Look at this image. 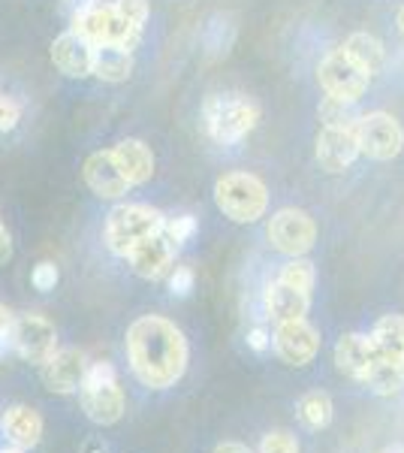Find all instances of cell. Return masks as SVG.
Listing matches in <instances>:
<instances>
[{
    "label": "cell",
    "mask_w": 404,
    "mask_h": 453,
    "mask_svg": "<svg viewBox=\"0 0 404 453\" xmlns=\"http://www.w3.org/2000/svg\"><path fill=\"white\" fill-rule=\"evenodd\" d=\"M115 10L118 16L127 21L130 27H139L145 31V21H149V0H115Z\"/></svg>",
    "instance_id": "27"
},
{
    "label": "cell",
    "mask_w": 404,
    "mask_h": 453,
    "mask_svg": "<svg viewBox=\"0 0 404 453\" xmlns=\"http://www.w3.org/2000/svg\"><path fill=\"white\" fill-rule=\"evenodd\" d=\"M317 79H320L323 91H326V97L344 100V104H356V100L369 91L371 76L362 67H356V64L344 55V49H335V52H329L320 61Z\"/></svg>",
    "instance_id": "6"
},
{
    "label": "cell",
    "mask_w": 404,
    "mask_h": 453,
    "mask_svg": "<svg viewBox=\"0 0 404 453\" xmlns=\"http://www.w3.org/2000/svg\"><path fill=\"white\" fill-rule=\"evenodd\" d=\"M384 453H404V444H393V448H386Z\"/></svg>",
    "instance_id": "39"
},
{
    "label": "cell",
    "mask_w": 404,
    "mask_h": 453,
    "mask_svg": "<svg viewBox=\"0 0 404 453\" xmlns=\"http://www.w3.org/2000/svg\"><path fill=\"white\" fill-rule=\"evenodd\" d=\"M371 345L377 360L404 363V318L401 314H386L374 324Z\"/></svg>",
    "instance_id": "20"
},
{
    "label": "cell",
    "mask_w": 404,
    "mask_h": 453,
    "mask_svg": "<svg viewBox=\"0 0 404 453\" xmlns=\"http://www.w3.org/2000/svg\"><path fill=\"white\" fill-rule=\"evenodd\" d=\"M12 311L0 303V357H6L12 350Z\"/></svg>",
    "instance_id": "33"
},
{
    "label": "cell",
    "mask_w": 404,
    "mask_h": 453,
    "mask_svg": "<svg viewBox=\"0 0 404 453\" xmlns=\"http://www.w3.org/2000/svg\"><path fill=\"white\" fill-rule=\"evenodd\" d=\"M260 453H299V441L290 433H284V429H275V433L263 438Z\"/></svg>",
    "instance_id": "29"
},
{
    "label": "cell",
    "mask_w": 404,
    "mask_h": 453,
    "mask_svg": "<svg viewBox=\"0 0 404 453\" xmlns=\"http://www.w3.org/2000/svg\"><path fill=\"white\" fill-rule=\"evenodd\" d=\"M320 121H323V127H344V124H356L359 115L354 112V104L326 97L320 106Z\"/></svg>",
    "instance_id": "26"
},
{
    "label": "cell",
    "mask_w": 404,
    "mask_h": 453,
    "mask_svg": "<svg viewBox=\"0 0 404 453\" xmlns=\"http://www.w3.org/2000/svg\"><path fill=\"white\" fill-rule=\"evenodd\" d=\"M269 242L286 257H305L317 242V224L302 209H281L269 221Z\"/></svg>",
    "instance_id": "7"
},
{
    "label": "cell",
    "mask_w": 404,
    "mask_h": 453,
    "mask_svg": "<svg viewBox=\"0 0 404 453\" xmlns=\"http://www.w3.org/2000/svg\"><path fill=\"white\" fill-rule=\"evenodd\" d=\"M215 453H251V448H245V444H239V441H224V444H217Z\"/></svg>",
    "instance_id": "37"
},
{
    "label": "cell",
    "mask_w": 404,
    "mask_h": 453,
    "mask_svg": "<svg viewBox=\"0 0 404 453\" xmlns=\"http://www.w3.org/2000/svg\"><path fill=\"white\" fill-rule=\"evenodd\" d=\"M12 350L27 363H42L57 350V333L55 324L42 314H21L12 320Z\"/></svg>",
    "instance_id": "9"
},
{
    "label": "cell",
    "mask_w": 404,
    "mask_h": 453,
    "mask_svg": "<svg viewBox=\"0 0 404 453\" xmlns=\"http://www.w3.org/2000/svg\"><path fill=\"white\" fill-rule=\"evenodd\" d=\"M164 233H166L169 239H172L175 245L187 242V239L196 233V218H194V215H179V218H169V221L164 224Z\"/></svg>",
    "instance_id": "28"
},
{
    "label": "cell",
    "mask_w": 404,
    "mask_h": 453,
    "mask_svg": "<svg viewBox=\"0 0 404 453\" xmlns=\"http://www.w3.org/2000/svg\"><path fill=\"white\" fill-rule=\"evenodd\" d=\"M10 257H12V239H10V230L4 226V221H0V266H4Z\"/></svg>",
    "instance_id": "35"
},
{
    "label": "cell",
    "mask_w": 404,
    "mask_h": 453,
    "mask_svg": "<svg viewBox=\"0 0 404 453\" xmlns=\"http://www.w3.org/2000/svg\"><path fill=\"white\" fill-rule=\"evenodd\" d=\"M112 160L127 179V185H145L154 175V155L142 140H121L112 149Z\"/></svg>",
    "instance_id": "17"
},
{
    "label": "cell",
    "mask_w": 404,
    "mask_h": 453,
    "mask_svg": "<svg viewBox=\"0 0 404 453\" xmlns=\"http://www.w3.org/2000/svg\"><path fill=\"white\" fill-rule=\"evenodd\" d=\"M0 426H4L6 438H10L12 444H19V448H34V444H40L42 438V418L40 411L31 405H12L4 411V420H0Z\"/></svg>",
    "instance_id": "18"
},
{
    "label": "cell",
    "mask_w": 404,
    "mask_h": 453,
    "mask_svg": "<svg viewBox=\"0 0 404 453\" xmlns=\"http://www.w3.org/2000/svg\"><path fill=\"white\" fill-rule=\"evenodd\" d=\"M344 55L350 58V61L356 64V67H362L369 76L374 73L384 70L386 64V52H384V42L377 40L374 34L369 31H356L347 36V42H344Z\"/></svg>",
    "instance_id": "21"
},
{
    "label": "cell",
    "mask_w": 404,
    "mask_h": 453,
    "mask_svg": "<svg viewBox=\"0 0 404 453\" xmlns=\"http://www.w3.org/2000/svg\"><path fill=\"white\" fill-rule=\"evenodd\" d=\"M359 157L356 124L344 127H323L317 136V160L326 173H344Z\"/></svg>",
    "instance_id": "13"
},
{
    "label": "cell",
    "mask_w": 404,
    "mask_h": 453,
    "mask_svg": "<svg viewBox=\"0 0 404 453\" xmlns=\"http://www.w3.org/2000/svg\"><path fill=\"white\" fill-rule=\"evenodd\" d=\"M215 203L230 221L254 224L266 215L269 191L254 173H226L215 181Z\"/></svg>",
    "instance_id": "4"
},
{
    "label": "cell",
    "mask_w": 404,
    "mask_h": 453,
    "mask_svg": "<svg viewBox=\"0 0 404 453\" xmlns=\"http://www.w3.org/2000/svg\"><path fill=\"white\" fill-rule=\"evenodd\" d=\"M275 350L286 366H308L320 350V333L302 320H284L275 324Z\"/></svg>",
    "instance_id": "10"
},
{
    "label": "cell",
    "mask_w": 404,
    "mask_h": 453,
    "mask_svg": "<svg viewBox=\"0 0 404 453\" xmlns=\"http://www.w3.org/2000/svg\"><path fill=\"white\" fill-rule=\"evenodd\" d=\"M85 357L79 348H57L55 354L42 363V384L49 387L51 393H61V396H70V393H79V387L85 381Z\"/></svg>",
    "instance_id": "12"
},
{
    "label": "cell",
    "mask_w": 404,
    "mask_h": 453,
    "mask_svg": "<svg viewBox=\"0 0 404 453\" xmlns=\"http://www.w3.org/2000/svg\"><path fill=\"white\" fill-rule=\"evenodd\" d=\"M248 345H251L256 354H263V350L271 345V335L263 330V326H254V330L248 333Z\"/></svg>",
    "instance_id": "34"
},
{
    "label": "cell",
    "mask_w": 404,
    "mask_h": 453,
    "mask_svg": "<svg viewBox=\"0 0 404 453\" xmlns=\"http://www.w3.org/2000/svg\"><path fill=\"white\" fill-rule=\"evenodd\" d=\"M57 279H61V273H57V266H55V263H49V260L36 263L34 273H31V284H34L36 290H40V294H49V290H55Z\"/></svg>",
    "instance_id": "30"
},
{
    "label": "cell",
    "mask_w": 404,
    "mask_h": 453,
    "mask_svg": "<svg viewBox=\"0 0 404 453\" xmlns=\"http://www.w3.org/2000/svg\"><path fill=\"white\" fill-rule=\"evenodd\" d=\"M64 6H67L72 16H79V12L91 10V6H97V0H64Z\"/></svg>",
    "instance_id": "36"
},
{
    "label": "cell",
    "mask_w": 404,
    "mask_h": 453,
    "mask_svg": "<svg viewBox=\"0 0 404 453\" xmlns=\"http://www.w3.org/2000/svg\"><path fill=\"white\" fill-rule=\"evenodd\" d=\"M175 251H179V245H175L172 239L160 230V233H154V236L142 239V242L127 254V260H130V269H133L139 279L157 281V279H164L169 269H172Z\"/></svg>",
    "instance_id": "11"
},
{
    "label": "cell",
    "mask_w": 404,
    "mask_h": 453,
    "mask_svg": "<svg viewBox=\"0 0 404 453\" xmlns=\"http://www.w3.org/2000/svg\"><path fill=\"white\" fill-rule=\"evenodd\" d=\"M377 354H374V345H371V335H362V333H347L338 339L335 345V363L344 375H350L354 381H365L369 369L374 366Z\"/></svg>",
    "instance_id": "16"
},
{
    "label": "cell",
    "mask_w": 404,
    "mask_h": 453,
    "mask_svg": "<svg viewBox=\"0 0 404 453\" xmlns=\"http://www.w3.org/2000/svg\"><path fill=\"white\" fill-rule=\"evenodd\" d=\"M332 399L326 396V393L314 390L308 393V396H302V402H299V418H302V423L308 429H323L332 423Z\"/></svg>",
    "instance_id": "24"
},
{
    "label": "cell",
    "mask_w": 404,
    "mask_h": 453,
    "mask_svg": "<svg viewBox=\"0 0 404 453\" xmlns=\"http://www.w3.org/2000/svg\"><path fill=\"white\" fill-rule=\"evenodd\" d=\"M51 61L70 79H88L94 70V46L79 34H61L51 42Z\"/></svg>",
    "instance_id": "15"
},
{
    "label": "cell",
    "mask_w": 404,
    "mask_h": 453,
    "mask_svg": "<svg viewBox=\"0 0 404 453\" xmlns=\"http://www.w3.org/2000/svg\"><path fill=\"white\" fill-rule=\"evenodd\" d=\"M166 224V218L157 209L145 206V203H121L109 211L106 226H103V242L112 254L127 257L142 239L160 233Z\"/></svg>",
    "instance_id": "3"
},
{
    "label": "cell",
    "mask_w": 404,
    "mask_h": 453,
    "mask_svg": "<svg viewBox=\"0 0 404 453\" xmlns=\"http://www.w3.org/2000/svg\"><path fill=\"white\" fill-rule=\"evenodd\" d=\"M399 31L404 34V6H401V10H399Z\"/></svg>",
    "instance_id": "40"
},
{
    "label": "cell",
    "mask_w": 404,
    "mask_h": 453,
    "mask_svg": "<svg viewBox=\"0 0 404 453\" xmlns=\"http://www.w3.org/2000/svg\"><path fill=\"white\" fill-rule=\"evenodd\" d=\"M356 142H359V155H369L374 160H393L404 149V130L393 115L369 112V115H359L356 121Z\"/></svg>",
    "instance_id": "8"
},
{
    "label": "cell",
    "mask_w": 404,
    "mask_h": 453,
    "mask_svg": "<svg viewBox=\"0 0 404 453\" xmlns=\"http://www.w3.org/2000/svg\"><path fill=\"white\" fill-rule=\"evenodd\" d=\"M82 175H85V185L97 196H103V200H118V196L130 191L127 179H124L121 170L115 166L112 151H94V155L85 160Z\"/></svg>",
    "instance_id": "14"
},
{
    "label": "cell",
    "mask_w": 404,
    "mask_h": 453,
    "mask_svg": "<svg viewBox=\"0 0 404 453\" xmlns=\"http://www.w3.org/2000/svg\"><path fill=\"white\" fill-rule=\"evenodd\" d=\"M127 360L133 375L151 390H166L187 369V339L160 314L136 318L127 330Z\"/></svg>",
    "instance_id": "1"
},
{
    "label": "cell",
    "mask_w": 404,
    "mask_h": 453,
    "mask_svg": "<svg viewBox=\"0 0 404 453\" xmlns=\"http://www.w3.org/2000/svg\"><path fill=\"white\" fill-rule=\"evenodd\" d=\"M21 121V104L10 94H0V134L16 130Z\"/></svg>",
    "instance_id": "31"
},
{
    "label": "cell",
    "mask_w": 404,
    "mask_h": 453,
    "mask_svg": "<svg viewBox=\"0 0 404 453\" xmlns=\"http://www.w3.org/2000/svg\"><path fill=\"white\" fill-rule=\"evenodd\" d=\"M0 453H25V448H19V444H12V448H4Z\"/></svg>",
    "instance_id": "38"
},
{
    "label": "cell",
    "mask_w": 404,
    "mask_h": 453,
    "mask_svg": "<svg viewBox=\"0 0 404 453\" xmlns=\"http://www.w3.org/2000/svg\"><path fill=\"white\" fill-rule=\"evenodd\" d=\"M194 269L190 266H175L172 275H169V290H172V296H187L190 290H194Z\"/></svg>",
    "instance_id": "32"
},
{
    "label": "cell",
    "mask_w": 404,
    "mask_h": 453,
    "mask_svg": "<svg viewBox=\"0 0 404 453\" xmlns=\"http://www.w3.org/2000/svg\"><path fill=\"white\" fill-rule=\"evenodd\" d=\"M377 396H393L404 387V363H386V360H374V366L369 369L365 381Z\"/></svg>",
    "instance_id": "23"
},
{
    "label": "cell",
    "mask_w": 404,
    "mask_h": 453,
    "mask_svg": "<svg viewBox=\"0 0 404 453\" xmlns=\"http://www.w3.org/2000/svg\"><path fill=\"white\" fill-rule=\"evenodd\" d=\"M133 73V52H124L118 46H97L94 49V70L91 76L103 79V82H127Z\"/></svg>",
    "instance_id": "22"
},
{
    "label": "cell",
    "mask_w": 404,
    "mask_h": 453,
    "mask_svg": "<svg viewBox=\"0 0 404 453\" xmlns=\"http://www.w3.org/2000/svg\"><path fill=\"white\" fill-rule=\"evenodd\" d=\"M256 121H260V106H256L248 94H239V91L211 94L202 106L205 134L217 145L241 142L256 127Z\"/></svg>",
    "instance_id": "2"
},
{
    "label": "cell",
    "mask_w": 404,
    "mask_h": 453,
    "mask_svg": "<svg viewBox=\"0 0 404 453\" xmlns=\"http://www.w3.org/2000/svg\"><path fill=\"white\" fill-rule=\"evenodd\" d=\"M85 414L100 426H112L124 418V390L112 363H94L85 369V381L79 387Z\"/></svg>",
    "instance_id": "5"
},
{
    "label": "cell",
    "mask_w": 404,
    "mask_h": 453,
    "mask_svg": "<svg viewBox=\"0 0 404 453\" xmlns=\"http://www.w3.org/2000/svg\"><path fill=\"white\" fill-rule=\"evenodd\" d=\"M278 281L290 284V288H296V290H302V294L311 296V288H314V263H311V260H305V257H293V260L281 269Z\"/></svg>",
    "instance_id": "25"
},
{
    "label": "cell",
    "mask_w": 404,
    "mask_h": 453,
    "mask_svg": "<svg viewBox=\"0 0 404 453\" xmlns=\"http://www.w3.org/2000/svg\"><path fill=\"white\" fill-rule=\"evenodd\" d=\"M308 305H311V296L302 294V290L290 288L284 281H271L266 290V311L275 324H284V320H302L308 314Z\"/></svg>",
    "instance_id": "19"
}]
</instances>
